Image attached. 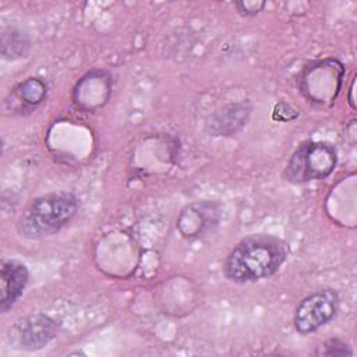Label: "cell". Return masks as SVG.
I'll use <instances>...</instances> for the list:
<instances>
[{"label":"cell","instance_id":"7","mask_svg":"<svg viewBox=\"0 0 357 357\" xmlns=\"http://www.w3.org/2000/svg\"><path fill=\"white\" fill-rule=\"evenodd\" d=\"M215 212V206L211 202L191 204L181 211L177 219V229L184 237L198 236L213 220Z\"/></svg>","mask_w":357,"mask_h":357},{"label":"cell","instance_id":"9","mask_svg":"<svg viewBox=\"0 0 357 357\" xmlns=\"http://www.w3.org/2000/svg\"><path fill=\"white\" fill-rule=\"evenodd\" d=\"M29 50V40L25 33L15 28L3 31L1 33V54L7 60L25 57Z\"/></svg>","mask_w":357,"mask_h":357},{"label":"cell","instance_id":"12","mask_svg":"<svg viewBox=\"0 0 357 357\" xmlns=\"http://www.w3.org/2000/svg\"><path fill=\"white\" fill-rule=\"evenodd\" d=\"M353 91H354V79L351 81V86H350V95L353 93ZM349 102H350V106H351L353 109H356V105H354V100H353V98H351V96H350V100H349Z\"/></svg>","mask_w":357,"mask_h":357},{"label":"cell","instance_id":"2","mask_svg":"<svg viewBox=\"0 0 357 357\" xmlns=\"http://www.w3.org/2000/svg\"><path fill=\"white\" fill-rule=\"evenodd\" d=\"M78 211V198L66 191L32 199L18 219V231L26 238L53 236L67 226Z\"/></svg>","mask_w":357,"mask_h":357},{"label":"cell","instance_id":"11","mask_svg":"<svg viewBox=\"0 0 357 357\" xmlns=\"http://www.w3.org/2000/svg\"><path fill=\"white\" fill-rule=\"evenodd\" d=\"M266 6L265 1H255V0H243V1H236V8L238 14L244 17H252L257 15L262 8Z\"/></svg>","mask_w":357,"mask_h":357},{"label":"cell","instance_id":"8","mask_svg":"<svg viewBox=\"0 0 357 357\" xmlns=\"http://www.w3.org/2000/svg\"><path fill=\"white\" fill-rule=\"evenodd\" d=\"M14 93L24 107L35 109L46 99L47 85L38 77H29L15 88Z\"/></svg>","mask_w":357,"mask_h":357},{"label":"cell","instance_id":"10","mask_svg":"<svg viewBox=\"0 0 357 357\" xmlns=\"http://www.w3.org/2000/svg\"><path fill=\"white\" fill-rule=\"evenodd\" d=\"M324 356H351V347L339 337H331L322 344Z\"/></svg>","mask_w":357,"mask_h":357},{"label":"cell","instance_id":"5","mask_svg":"<svg viewBox=\"0 0 357 357\" xmlns=\"http://www.w3.org/2000/svg\"><path fill=\"white\" fill-rule=\"evenodd\" d=\"M57 322L47 315L35 314L18 319L10 326L7 337L14 349L36 351L46 347L57 336Z\"/></svg>","mask_w":357,"mask_h":357},{"label":"cell","instance_id":"1","mask_svg":"<svg viewBox=\"0 0 357 357\" xmlns=\"http://www.w3.org/2000/svg\"><path fill=\"white\" fill-rule=\"evenodd\" d=\"M289 255V245L272 234H251L241 238L223 264L226 279L234 283H250L272 276Z\"/></svg>","mask_w":357,"mask_h":357},{"label":"cell","instance_id":"4","mask_svg":"<svg viewBox=\"0 0 357 357\" xmlns=\"http://www.w3.org/2000/svg\"><path fill=\"white\" fill-rule=\"evenodd\" d=\"M340 298L336 290L324 287L304 297L293 317V324L300 335H308L325 326L337 314Z\"/></svg>","mask_w":357,"mask_h":357},{"label":"cell","instance_id":"6","mask_svg":"<svg viewBox=\"0 0 357 357\" xmlns=\"http://www.w3.org/2000/svg\"><path fill=\"white\" fill-rule=\"evenodd\" d=\"M29 272L25 264L17 259H4L1 262V275H0V310L7 312L14 303L21 297L26 283Z\"/></svg>","mask_w":357,"mask_h":357},{"label":"cell","instance_id":"3","mask_svg":"<svg viewBox=\"0 0 357 357\" xmlns=\"http://www.w3.org/2000/svg\"><path fill=\"white\" fill-rule=\"evenodd\" d=\"M337 163L333 145L321 141H304L291 153L283 177L293 184L324 180L329 177Z\"/></svg>","mask_w":357,"mask_h":357}]
</instances>
